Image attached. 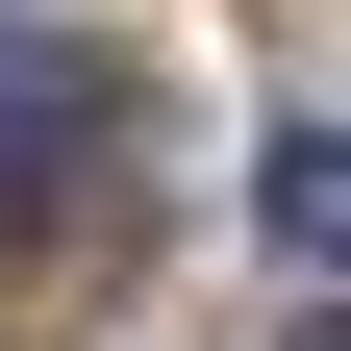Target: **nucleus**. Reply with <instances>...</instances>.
Returning a JSON list of instances; mask_svg holds the SVG:
<instances>
[{
    "label": "nucleus",
    "mask_w": 351,
    "mask_h": 351,
    "mask_svg": "<svg viewBox=\"0 0 351 351\" xmlns=\"http://www.w3.org/2000/svg\"><path fill=\"white\" fill-rule=\"evenodd\" d=\"M251 226H276V276H326V226H351V176H326V125H276V151H251Z\"/></svg>",
    "instance_id": "2"
},
{
    "label": "nucleus",
    "mask_w": 351,
    "mask_h": 351,
    "mask_svg": "<svg viewBox=\"0 0 351 351\" xmlns=\"http://www.w3.org/2000/svg\"><path fill=\"white\" fill-rule=\"evenodd\" d=\"M101 125H125V75H101V51H51V25H0V201H51V176L101 151Z\"/></svg>",
    "instance_id": "1"
}]
</instances>
